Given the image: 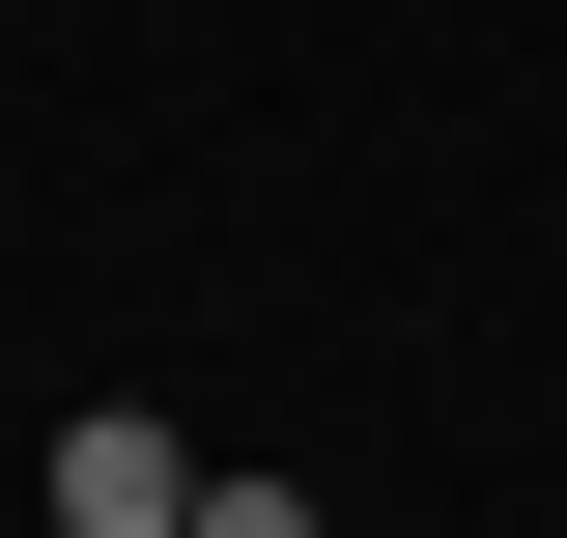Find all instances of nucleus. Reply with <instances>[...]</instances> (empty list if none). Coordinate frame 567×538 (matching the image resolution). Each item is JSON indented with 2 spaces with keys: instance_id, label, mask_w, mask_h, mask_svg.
Returning a JSON list of instances; mask_svg holds the SVG:
<instances>
[{
  "instance_id": "obj_1",
  "label": "nucleus",
  "mask_w": 567,
  "mask_h": 538,
  "mask_svg": "<svg viewBox=\"0 0 567 538\" xmlns=\"http://www.w3.org/2000/svg\"><path fill=\"white\" fill-rule=\"evenodd\" d=\"M171 510H199V454H171L142 397H85L58 425V538H171Z\"/></svg>"
}]
</instances>
